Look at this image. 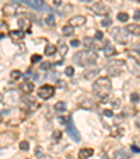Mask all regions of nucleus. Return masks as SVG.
<instances>
[{
	"label": "nucleus",
	"mask_w": 140,
	"mask_h": 159,
	"mask_svg": "<svg viewBox=\"0 0 140 159\" xmlns=\"http://www.w3.org/2000/svg\"><path fill=\"white\" fill-rule=\"evenodd\" d=\"M111 89H112V83L108 78H98L92 85V93L104 103L107 101L108 96L111 93Z\"/></svg>",
	"instance_id": "1"
},
{
	"label": "nucleus",
	"mask_w": 140,
	"mask_h": 159,
	"mask_svg": "<svg viewBox=\"0 0 140 159\" xmlns=\"http://www.w3.org/2000/svg\"><path fill=\"white\" fill-rule=\"evenodd\" d=\"M97 59H98L97 52H94L91 49H87V51H79L77 53H74L73 62L76 65H80V66H90V65L95 64Z\"/></svg>",
	"instance_id": "2"
},
{
	"label": "nucleus",
	"mask_w": 140,
	"mask_h": 159,
	"mask_svg": "<svg viewBox=\"0 0 140 159\" xmlns=\"http://www.w3.org/2000/svg\"><path fill=\"white\" fill-rule=\"evenodd\" d=\"M111 35L118 44H126L129 41V32L126 31V28H122V27H113L111 30Z\"/></svg>",
	"instance_id": "3"
},
{
	"label": "nucleus",
	"mask_w": 140,
	"mask_h": 159,
	"mask_svg": "<svg viewBox=\"0 0 140 159\" xmlns=\"http://www.w3.org/2000/svg\"><path fill=\"white\" fill-rule=\"evenodd\" d=\"M125 64L122 61H112L107 65V72L109 76H119V75L123 72Z\"/></svg>",
	"instance_id": "4"
},
{
	"label": "nucleus",
	"mask_w": 140,
	"mask_h": 159,
	"mask_svg": "<svg viewBox=\"0 0 140 159\" xmlns=\"http://www.w3.org/2000/svg\"><path fill=\"white\" fill-rule=\"evenodd\" d=\"M21 6L22 4H20L17 0H13V1H10V3H7V4L3 6V13H4L6 16H14V14L18 13V10H20Z\"/></svg>",
	"instance_id": "5"
},
{
	"label": "nucleus",
	"mask_w": 140,
	"mask_h": 159,
	"mask_svg": "<svg viewBox=\"0 0 140 159\" xmlns=\"http://www.w3.org/2000/svg\"><path fill=\"white\" fill-rule=\"evenodd\" d=\"M55 95V87L52 85H43L38 89V96L43 99V100H48L52 96Z\"/></svg>",
	"instance_id": "6"
},
{
	"label": "nucleus",
	"mask_w": 140,
	"mask_h": 159,
	"mask_svg": "<svg viewBox=\"0 0 140 159\" xmlns=\"http://www.w3.org/2000/svg\"><path fill=\"white\" fill-rule=\"evenodd\" d=\"M125 66L129 69V70L133 75H136V76H140V64H139V61H137V59L132 58V56H128L126 62H125Z\"/></svg>",
	"instance_id": "7"
},
{
	"label": "nucleus",
	"mask_w": 140,
	"mask_h": 159,
	"mask_svg": "<svg viewBox=\"0 0 140 159\" xmlns=\"http://www.w3.org/2000/svg\"><path fill=\"white\" fill-rule=\"evenodd\" d=\"M90 9H91L95 14H98V16H108V13H109V9H108L104 3H101V1L91 4L90 6Z\"/></svg>",
	"instance_id": "8"
},
{
	"label": "nucleus",
	"mask_w": 140,
	"mask_h": 159,
	"mask_svg": "<svg viewBox=\"0 0 140 159\" xmlns=\"http://www.w3.org/2000/svg\"><path fill=\"white\" fill-rule=\"evenodd\" d=\"M17 1H18L20 4L28 6V7L35 9V10H42L43 7H46V6H43L42 0H17Z\"/></svg>",
	"instance_id": "9"
},
{
	"label": "nucleus",
	"mask_w": 140,
	"mask_h": 159,
	"mask_svg": "<svg viewBox=\"0 0 140 159\" xmlns=\"http://www.w3.org/2000/svg\"><path fill=\"white\" fill-rule=\"evenodd\" d=\"M66 128H67V134H69V137H71L73 141L79 142V141L81 139V137H80V133L77 131V128L73 125V122L69 121V124H66Z\"/></svg>",
	"instance_id": "10"
},
{
	"label": "nucleus",
	"mask_w": 140,
	"mask_h": 159,
	"mask_svg": "<svg viewBox=\"0 0 140 159\" xmlns=\"http://www.w3.org/2000/svg\"><path fill=\"white\" fill-rule=\"evenodd\" d=\"M86 21H87V18L84 16H74L69 20V24L73 27H80V26H84Z\"/></svg>",
	"instance_id": "11"
},
{
	"label": "nucleus",
	"mask_w": 140,
	"mask_h": 159,
	"mask_svg": "<svg viewBox=\"0 0 140 159\" xmlns=\"http://www.w3.org/2000/svg\"><path fill=\"white\" fill-rule=\"evenodd\" d=\"M94 154V149L91 148H81L79 151V159H88L90 156H92Z\"/></svg>",
	"instance_id": "12"
},
{
	"label": "nucleus",
	"mask_w": 140,
	"mask_h": 159,
	"mask_svg": "<svg viewBox=\"0 0 140 159\" xmlns=\"http://www.w3.org/2000/svg\"><path fill=\"white\" fill-rule=\"evenodd\" d=\"M100 73V69H87L86 72L83 73V76H84V79H87V80H91V79H94L97 75Z\"/></svg>",
	"instance_id": "13"
},
{
	"label": "nucleus",
	"mask_w": 140,
	"mask_h": 159,
	"mask_svg": "<svg viewBox=\"0 0 140 159\" xmlns=\"http://www.w3.org/2000/svg\"><path fill=\"white\" fill-rule=\"evenodd\" d=\"M126 31L136 35V37H140V24H129L126 27Z\"/></svg>",
	"instance_id": "14"
},
{
	"label": "nucleus",
	"mask_w": 140,
	"mask_h": 159,
	"mask_svg": "<svg viewBox=\"0 0 140 159\" xmlns=\"http://www.w3.org/2000/svg\"><path fill=\"white\" fill-rule=\"evenodd\" d=\"M129 154L123 151V149H118V151H115L112 154V159H129Z\"/></svg>",
	"instance_id": "15"
},
{
	"label": "nucleus",
	"mask_w": 140,
	"mask_h": 159,
	"mask_svg": "<svg viewBox=\"0 0 140 159\" xmlns=\"http://www.w3.org/2000/svg\"><path fill=\"white\" fill-rule=\"evenodd\" d=\"M21 90L25 93V95H30V93H32L34 92V82H30V80H27V82H24L21 85Z\"/></svg>",
	"instance_id": "16"
},
{
	"label": "nucleus",
	"mask_w": 140,
	"mask_h": 159,
	"mask_svg": "<svg viewBox=\"0 0 140 159\" xmlns=\"http://www.w3.org/2000/svg\"><path fill=\"white\" fill-rule=\"evenodd\" d=\"M18 26H20V28H22V31H24V30H28V31H30L31 20H30L28 17H22V18L18 20Z\"/></svg>",
	"instance_id": "17"
},
{
	"label": "nucleus",
	"mask_w": 140,
	"mask_h": 159,
	"mask_svg": "<svg viewBox=\"0 0 140 159\" xmlns=\"http://www.w3.org/2000/svg\"><path fill=\"white\" fill-rule=\"evenodd\" d=\"M10 38H13L14 41H20L24 38V31L22 30H13V31H10Z\"/></svg>",
	"instance_id": "18"
},
{
	"label": "nucleus",
	"mask_w": 140,
	"mask_h": 159,
	"mask_svg": "<svg viewBox=\"0 0 140 159\" xmlns=\"http://www.w3.org/2000/svg\"><path fill=\"white\" fill-rule=\"evenodd\" d=\"M56 51H59V53L62 56H65L66 53H67V45H66L62 40H60L59 42H58V47H56Z\"/></svg>",
	"instance_id": "19"
},
{
	"label": "nucleus",
	"mask_w": 140,
	"mask_h": 159,
	"mask_svg": "<svg viewBox=\"0 0 140 159\" xmlns=\"http://www.w3.org/2000/svg\"><path fill=\"white\" fill-rule=\"evenodd\" d=\"M104 53H105V56H112V55L116 53V51H115V48H113L112 45L107 44V45L104 47Z\"/></svg>",
	"instance_id": "20"
},
{
	"label": "nucleus",
	"mask_w": 140,
	"mask_h": 159,
	"mask_svg": "<svg viewBox=\"0 0 140 159\" xmlns=\"http://www.w3.org/2000/svg\"><path fill=\"white\" fill-rule=\"evenodd\" d=\"M62 32H63V35H66V37H69V35H73V34H74V27L70 26V24H67V26L63 27Z\"/></svg>",
	"instance_id": "21"
},
{
	"label": "nucleus",
	"mask_w": 140,
	"mask_h": 159,
	"mask_svg": "<svg viewBox=\"0 0 140 159\" xmlns=\"http://www.w3.org/2000/svg\"><path fill=\"white\" fill-rule=\"evenodd\" d=\"M55 52H56V45L48 44V45L45 47V55H48V56H51V55H53Z\"/></svg>",
	"instance_id": "22"
},
{
	"label": "nucleus",
	"mask_w": 140,
	"mask_h": 159,
	"mask_svg": "<svg viewBox=\"0 0 140 159\" xmlns=\"http://www.w3.org/2000/svg\"><path fill=\"white\" fill-rule=\"evenodd\" d=\"M80 107H81V108H86V110H92L95 106L92 104L91 100H86L84 103H80Z\"/></svg>",
	"instance_id": "23"
},
{
	"label": "nucleus",
	"mask_w": 140,
	"mask_h": 159,
	"mask_svg": "<svg viewBox=\"0 0 140 159\" xmlns=\"http://www.w3.org/2000/svg\"><path fill=\"white\" fill-rule=\"evenodd\" d=\"M55 110H56V111H59V113H63L66 110V103L65 101H59V103H56V104H55Z\"/></svg>",
	"instance_id": "24"
},
{
	"label": "nucleus",
	"mask_w": 140,
	"mask_h": 159,
	"mask_svg": "<svg viewBox=\"0 0 140 159\" xmlns=\"http://www.w3.org/2000/svg\"><path fill=\"white\" fill-rule=\"evenodd\" d=\"M21 76H22V72H21V70H17V69H16V70H13V72L10 73L11 80H18Z\"/></svg>",
	"instance_id": "25"
},
{
	"label": "nucleus",
	"mask_w": 140,
	"mask_h": 159,
	"mask_svg": "<svg viewBox=\"0 0 140 159\" xmlns=\"http://www.w3.org/2000/svg\"><path fill=\"white\" fill-rule=\"evenodd\" d=\"M84 45L88 48H98L97 45L94 44V40H92V38H88V37L84 38Z\"/></svg>",
	"instance_id": "26"
},
{
	"label": "nucleus",
	"mask_w": 140,
	"mask_h": 159,
	"mask_svg": "<svg viewBox=\"0 0 140 159\" xmlns=\"http://www.w3.org/2000/svg\"><path fill=\"white\" fill-rule=\"evenodd\" d=\"M118 20L122 23H126L129 20V14L128 13H118Z\"/></svg>",
	"instance_id": "27"
},
{
	"label": "nucleus",
	"mask_w": 140,
	"mask_h": 159,
	"mask_svg": "<svg viewBox=\"0 0 140 159\" xmlns=\"http://www.w3.org/2000/svg\"><path fill=\"white\" fill-rule=\"evenodd\" d=\"M45 24H48V26H55V18H53V14H49L46 18H45Z\"/></svg>",
	"instance_id": "28"
},
{
	"label": "nucleus",
	"mask_w": 140,
	"mask_h": 159,
	"mask_svg": "<svg viewBox=\"0 0 140 159\" xmlns=\"http://www.w3.org/2000/svg\"><path fill=\"white\" fill-rule=\"evenodd\" d=\"M123 134V128H121V127H116V130L112 133V137H115V138H119L121 135Z\"/></svg>",
	"instance_id": "29"
},
{
	"label": "nucleus",
	"mask_w": 140,
	"mask_h": 159,
	"mask_svg": "<svg viewBox=\"0 0 140 159\" xmlns=\"http://www.w3.org/2000/svg\"><path fill=\"white\" fill-rule=\"evenodd\" d=\"M60 138H62V133H60V131H55V133L52 134V139H53V141H60Z\"/></svg>",
	"instance_id": "30"
},
{
	"label": "nucleus",
	"mask_w": 140,
	"mask_h": 159,
	"mask_svg": "<svg viewBox=\"0 0 140 159\" xmlns=\"http://www.w3.org/2000/svg\"><path fill=\"white\" fill-rule=\"evenodd\" d=\"M65 73H66V76L71 78V76L74 75V69L71 68V66H67V68H66V70H65Z\"/></svg>",
	"instance_id": "31"
},
{
	"label": "nucleus",
	"mask_w": 140,
	"mask_h": 159,
	"mask_svg": "<svg viewBox=\"0 0 140 159\" xmlns=\"http://www.w3.org/2000/svg\"><path fill=\"white\" fill-rule=\"evenodd\" d=\"M20 149H21V151H28V149H30V144H28L27 141H22V142L20 144Z\"/></svg>",
	"instance_id": "32"
},
{
	"label": "nucleus",
	"mask_w": 140,
	"mask_h": 159,
	"mask_svg": "<svg viewBox=\"0 0 140 159\" xmlns=\"http://www.w3.org/2000/svg\"><path fill=\"white\" fill-rule=\"evenodd\" d=\"M111 23H112V20H111V18H109L108 16H105V18H104L102 21H101V24H102L104 27H109V24H111Z\"/></svg>",
	"instance_id": "33"
},
{
	"label": "nucleus",
	"mask_w": 140,
	"mask_h": 159,
	"mask_svg": "<svg viewBox=\"0 0 140 159\" xmlns=\"http://www.w3.org/2000/svg\"><path fill=\"white\" fill-rule=\"evenodd\" d=\"M39 61H41V55L35 53V55L31 56V62H32V64H37V62H39Z\"/></svg>",
	"instance_id": "34"
},
{
	"label": "nucleus",
	"mask_w": 140,
	"mask_h": 159,
	"mask_svg": "<svg viewBox=\"0 0 140 159\" xmlns=\"http://www.w3.org/2000/svg\"><path fill=\"white\" fill-rule=\"evenodd\" d=\"M140 99V96L137 95V93H132V96H130V100H132V103H137Z\"/></svg>",
	"instance_id": "35"
},
{
	"label": "nucleus",
	"mask_w": 140,
	"mask_h": 159,
	"mask_svg": "<svg viewBox=\"0 0 140 159\" xmlns=\"http://www.w3.org/2000/svg\"><path fill=\"white\" fill-rule=\"evenodd\" d=\"M111 104H112L113 108H119V107H121V100H119V99H115L113 101H111Z\"/></svg>",
	"instance_id": "36"
},
{
	"label": "nucleus",
	"mask_w": 140,
	"mask_h": 159,
	"mask_svg": "<svg viewBox=\"0 0 140 159\" xmlns=\"http://www.w3.org/2000/svg\"><path fill=\"white\" fill-rule=\"evenodd\" d=\"M51 66H52V65L49 64V62H45V64H41V69H42V70H48V69L51 68Z\"/></svg>",
	"instance_id": "37"
},
{
	"label": "nucleus",
	"mask_w": 140,
	"mask_h": 159,
	"mask_svg": "<svg viewBox=\"0 0 140 159\" xmlns=\"http://www.w3.org/2000/svg\"><path fill=\"white\" fill-rule=\"evenodd\" d=\"M102 114L105 117H113V111H112V110H104Z\"/></svg>",
	"instance_id": "38"
},
{
	"label": "nucleus",
	"mask_w": 140,
	"mask_h": 159,
	"mask_svg": "<svg viewBox=\"0 0 140 159\" xmlns=\"http://www.w3.org/2000/svg\"><path fill=\"white\" fill-rule=\"evenodd\" d=\"M70 45H71V47H79V45H80V41H79V40H71V41H70Z\"/></svg>",
	"instance_id": "39"
},
{
	"label": "nucleus",
	"mask_w": 140,
	"mask_h": 159,
	"mask_svg": "<svg viewBox=\"0 0 140 159\" xmlns=\"http://www.w3.org/2000/svg\"><path fill=\"white\" fill-rule=\"evenodd\" d=\"M95 38H97V40H102V38H104V34L101 31H97V32H95Z\"/></svg>",
	"instance_id": "40"
},
{
	"label": "nucleus",
	"mask_w": 140,
	"mask_h": 159,
	"mask_svg": "<svg viewBox=\"0 0 140 159\" xmlns=\"http://www.w3.org/2000/svg\"><path fill=\"white\" fill-rule=\"evenodd\" d=\"M133 18L135 20H140V10H136L135 14H133Z\"/></svg>",
	"instance_id": "41"
},
{
	"label": "nucleus",
	"mask_w": 140,
	"mask_h": 159,
	"mask_svg": "<svg viewBox=\"0 0 140 159\" xmlns=\"http://www.w3.org/2000/svg\"><path fill=\"white\" fill-rule=\"evenodd\" d=\"M132 151L136 152V154H140V148L139 147H136V145H132Z\"/></svg>",
	"instance_id": "42"
},
{
	"label": "nucleus",
	"mask_w": 140,
	"mask_h": 159,
	"mask_svg": "<svg viewBox=\"0 0 140 159\" xmlns=\"http://www.w3.org/2000/svg\"><path fill=\"white\" fill-rule=\"evenodd\" d=\"M39 159H52V156H51V155H41Z\"/></svg>",
	"instance_id": "43"
},
{
	"label": "nucleus",
	"mask_w": 140,
	"mask_h": 159,
	"mask_svg": "<svg viewBox=\"0 0 140 159\" xmlns=\"http://www.w3.org/2000/svg\"><path fill=\"white\" fill-rule=\"evenodd\" d=\"M53 4H55V6H58V7H59V6L62 4V0H53Z\"/></svg>",
	"instance_id": "44"
},
{
	"label": "nucleus",
	"mask_w": 140,
	"mask_h": 159,
	"mask_svg": "<svg viewBox=\"0 0 140 159\" xmlns=\"http://www.w3.org/2000/svg\"><path fill=\"white\" fill-rule=\"evenodd\" d=\"M136 125L140 128V117H137V118H136Z\"/></svg>",
	"instance_id": "45"
},
{
	"label": "nucleus",
	"mask_w": 140,
	"mask_h": 159,
	"mask_svg": "<svg viewBox=\"0 0 140 159\" xmlns=\"http://www.w3.org/2000/svg\"><path fill=\"white\" fill-rule=\"evenodd\" d=\"M133 48H135L136 51H139V52H140V45H133Z\"/></svg>",
	"instance_id": "46"
},
{
	"label": "nucleus",
	"mask_w": 140,
	"mask_h": 159,
	"mask_svg": "<svg viewBox=\"0 0 140 159\" xmlns=\"http://www.w3.org/2000/svg\"><path fill=\"white\" fill-rule=\"evenodd\" d=\"M3 37H4V34H3V32H0V40H1Z\"/></svg>",
	"instance_id": "47"
},
{
	"label": "nucleus",
	"mask_w": 140,
	"mask_h": 159,
	"mask_svg": "<svg viewBox=\"0 0 140 159\" xmlns=\"http://www.w3.org/2000/svg\"><path fill=\"white\" fill-rule=\"evenodd\" d=\"M1 120H3V117H1V114H0V122H1Z\"/></svg>",
	"instance_id": "48"
},
{
	"label": "nucleus",
	"mask_w": 140,
	"mask_h": 159,
	"mask_svg": "<svg viewBox=\"0 0 140 159\" xmlns=\"http://www.w3.org/2000/svg\"><path fill=\"white\" fill-rule=\"evenodd\" d=\"M83 1H91V0H83Z\"/></svg>",
	"instance_id": "49"
},
{
	"label": "nucleus",
	"mask_w": 140,
	"mask_h": 159,
	"mask_svg": "<svg viewBox=\"0 0 140 159\" xmlns=\"http://www.w3.org/2000/svg\"><path fill=\"white\" fill-rule=\"evenodd\" d=\"M135 1H137V3H139V1H140V0H135Z\"/></svg>",
	"instance_id": "50"
},
{
	"label": "nucleus",
	"mask_w": 140,
	"mask_h": 159,
	"mask_svg": "<svg viewBox=\"0 0 140 159\" xmlns=\"http://www.w3.org/2000/svg\"><path fill=\"white\" fill-rule=\"evenodd\" d=\"M0 100H1V95H0Z\"/></svg>",
	"instance_id": "51"
},
{
	"label": "nucleus",
	"mask_w": 140,
	"mask_h": 159,
	"mask_svg": "<svg viewBox=\"0 0 140 159\" xmlns=\"http://www.w3.org/2000/svg\"><path fill=\"white\" fill-rule=\"evenodd\" d=\"M69 159H71V158H69Z\"/></svg>",
	"instance_id": "52"
}]
</instances>
